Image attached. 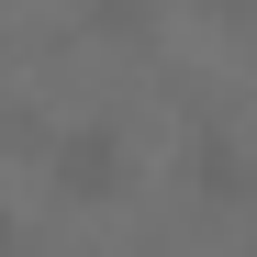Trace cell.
Listing matches in <instances>:
<instances>
[{"label":"cell","instance_id":"cell-1","mask_svg":"<svg viewBox=\"0 0 257 257\" xmlns=\"http://www.w3.org/2000/svg\"><path fill=\"white\" fill-rule=\"evenodd\" d=\"M45 179H56L67 201H123V190H135L123 123H67V135H45Z\"/></svg>","mask_w":257,"mask_h":257},{"label":"cell","instance_id":"cell-5","mask_svg":"<svg viewBox=\"0 0 257 257\" xmlns=\"http://www.w3.org/2000/svg\"><path fill=\"white\" fill-rule=\"evenodd\" d=\"M0 257H23V235H12V212H0Z\"/></svg>","mask_w":257,"mask_h":257},{"label":"cell","instance_id":"cell-4","mask_svg":"<svg viewBox=\"0 0 257 257\" xmlns=\"http://www.w3.org/2000/svg\"><path fill=\"white\" fill-rule=\"evenodd\" d=\"M201 12H224V23H257V0H201Z\"/></svg>","mask_w":257,"mask_h":257},{"label":"cell","instance_id":"cell-2","mask_svg":"<svg viewBox=\"0 0 257 257\" xmlns=\"http://www.w3.org/2000/svg\"><path fill=\"white\" fill-rule=\"evenodd\" d=\"M190 190H201V201H257V157L224 135V123L190 135Z\"/></svg>","mask_w":257,"mask_h":257},{"label":"cell","instance_id":"cell-3","mask_svg":"<svg viewBox=\"0 0 257 257\" xmlns=\"http://www.w3.org/2000/svg\"><path fill=\"white\" fill-rule=\"evenodd\" d=\"M90 34H112V45H146V34H157V0H90Z\"/></svg>","mask_w":257,"mask_h":257}]
</instances>
